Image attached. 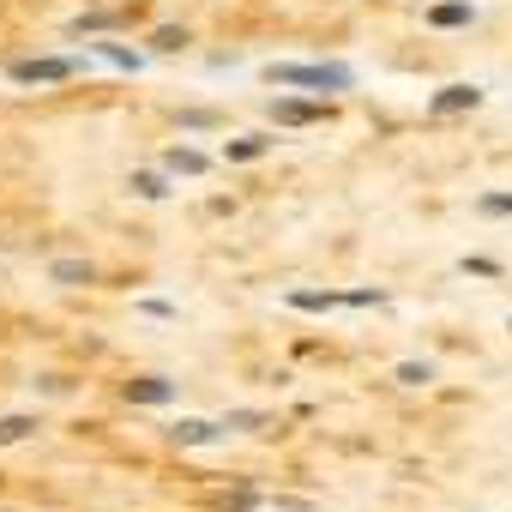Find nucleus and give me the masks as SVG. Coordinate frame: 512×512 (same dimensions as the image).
Masks as SVG:
<instances>
[{
  "label": "nucleus",
  "mask_w": 512,
  "mask_h": 512,
  "mask_svg": "<svg viewBox=\"0 0 512 512\" xmlns=\"http://www.w3.org/2000/svg\"><path fill=\"white\" fill-rule=\"evenodd\" d=\"M272 85H308V91H350L344 67H266Z\"/></svg>",
  "instance_id": "1"
},
{
  "label": "nucleus",
  "mask_w": 512,
  "mask_h": 512,
  "mask_svg": "<svg viewBox=\"0 0 512 512\" xmlns=\"http://www.w3.org/2000/svg\"><path fill=\"white\" fill-rule=\"evenodd\" d=\"M7 79L13 85H61V79H73V61H55V55L49 61H13Z\"/></svg>",
  "instance_id": "2"
},
{
  "label": "nucleus",
  "mask_w": 512,
  "mask_h": 512,
  "mask_svg": "<svg viewBox=\"0 0 512 512\" xmlns=\"http://www.w3.org/2000/svg\"><path fill=\"white\" fill-rule=\"evenodd\" d=\"M476 103H482V91H476V85H440V91L428 97V109H434V115H458V109H476Z\"/></svg>",
  "instance_id": "3"
},
{
  "label": "nucleus",
  "mask_w": 512,
  "mask_h": 512,
  "mask_svg": "<svg viewBox=\"0 0 512 512\" xmlns=\"http://www.w3.org/2000/svg\"><path fill=\"white\" fill-rule=\"evenodd\" d=\"M272 115H278L284 127H308V121H326L332 109H326V103H302V97H278V103H272Z\"/></svg>",
  "instance_id": "4"
},
{
  "label": "nucleus",
  "mask_w": 512,
  "mask_h": 512,
  "mask_svg": "<svg viewBox=\"0 0 512 512\" xmlns=\"http://www.w3.org/2000/svg\"><path fill=\"white\" fill-rule=\"evenodd\" d=\"M49 284L85 290V284H97V266H91V260H49Z\"/></svg>",
  "instance_id": "5"
},
{
  "label": "nucleus",
  "mask_w": 512,
  "mask_h": 512,
  "mask_svg": "<svg viewBox=\"0 0 512 512\" xmlns=\"http://www.w3.org/2000/svg\"><path fill=\"white\" fill-rule=\"evenodd\" d=\"M175 398V386L163 380V374H139V380H127V404H169Z\"/></svg>",
  "instance_id": "6"
},
{
  "label": "nucleus",
  "mask_w": 512,
  "mask_h": 512,
  "mask_svg": "<svg viewBox=\"0 0 512 512\" xmlns=\"http://www.w3.org/2000/svg\"><path fill=\"white\" fill-rule=\"evenodd\" d=\"M272 145H278L272 133H241V139H229V145H223V157H229V163H253V157H266Z\"/></svg>",
  "instance_id": "7"
},
{
  "label": "nucleus",
  "mask_w": 512,
  "mask_h": 512,
  "mask_svg": "<svg viewBox=\"0 0 512 512\" xmlns=\"http://www.w3.org/2000/svg\"><path fill=\"white\" fill-rule=\"evenodd\" d=\"M470 19H476L470 0H440V7H428V25H434V31H446V25H470Z\"/></svg>",
  "instance_id": "8"
},
{
  "label": "nucleus",
  "mask_w": 512,
  "mask_h": 512,
  "mask_svg": "<svg viewBox=\"0 0 512 512\" xmlns=\"http://www.w3.org/2000/svg\"><path fill=\"white\" fill-rule=\"evenodd\" d=\"M163 163H169L175 175H205V169H211V157H205V151H193V145H175Z\"/></svg>",
  "instance_id": "9"
},
{
  "label": "nucleus",
  "mask_w": 512,
  "mask_h": 512,
  "mask_svg": "<svg viewBox=\"0 0 512 512\" xmlns=\"http://www.w3.org/2000/svg\"><path fill=\"white\" fill-rule=\"evenodd\" d=\"M217 434H223V428H217V422H199V416H187V422H175V440H181V446H211Z\"/></svg>",
  "instance_id": "10"
},
{
  "label": "nucleus",
  "mask_w": 512,
  "mask_h": 512,
  "mask_svg": "<svg viewBox=\"0 0 512 512\" xmlns=\"http://www.w3.org/2000/svg\"><path fill=\"white\" fill-rule=\"evenodd\" d=\"M31 434H37V416H0V446L31 440Z\"/></svg>",
  "instance_id": "11"
},
{
  "label": "nucleus",
  "mask_w": 512,
  "mask_h": 512,
  "mask_svg": "<svg viewBox=\"0 0 512 512\" xmlns=\"http://www.w3.org/2000/svg\"><path fill=\"white\" fill-rule=\"evenodd\" d=\"M127 187H133L139 199H169V181H163V175H151V169H139V175H133Z\"/></svg>",
  "instance_id": "12"
},
{
  "label": "nucleus",
  "mask_w": 512,
  "mask_h": 512,
  "mask_svg": "<svg viewBox=\"0 0 512 512\" xmlns=\"http://www.w3.org/2000/svg\"><path fill=\"white\" fill-rule=\"evenodd\" d=\"M392 374H398V386H428L434 380V362H398Z\"/></svg>",
  "instance_id": "13"
},
{
  "label": "nucleus",
  "mask_w": 512,
  "mask_h": 512,
  "mask_svg": "<svg viewBox=\"0 0 512 512\" xmlns=\"http://www.w3.org/2000/svg\"><path fill=\"white\" fill-rule=\"evenodd\" d=\"M290 302H296V308H308V314H320V308H332L338 296H332V290H326V296H320V290H296Z\"/></svg>",
  "instance_id": "14"
},
{
  "label": "nucleus",
  "mask_w": 512,
  "mask_h": 512,
  "mask_svg": "<svg viewBox=\"0 0 512 512\" xmlns=\"http://www.w3.org/2000/svg\"><path fill=\"white\" fill-rule=\"evenodd\" d=\"M476 211H488V217H512V193H482Z\"/></svg>",
  "instance_id": "15"
},
{
  "label": "nucleus",
  "mask_w": 512,
  "mask_h": 512,
  "mask_svg": "<svg viewBox=\"0 0 512 512\" xmlns=\"http://www.w3.org/2000/svg\"><path fill=\"white\" fill-rule=\"evenodd\" d=\"M181 43H187V31H175V25H163V31L151 37V49H163V55H169V49H181Z\"/></svg>",
  "instance_id": "16"
},
{
  "label": "nucleus",
  "mask_w": 512,
  "mask_h": 512,
  "mask_svg": "<svg viewBox=\"0 0 512 512\" xmlns=\"http://www.w3.org/2000/svg\"><path fill=\"white\" fill-rule=\"evenodd\" d=\"M223 428H266V416L260 410H235V416H223Z\"/></svg>",
  "instance_id": "17"
},
{
  "label": "nucleus",
  "mask_w": 512,
  "mask_h": 512,
  "mask_svg": "<svg viewBox=\"0 0 512 512\" xmlns=\"http://www.w3.org/2000/svg\"><path fill=\"white\" fill-rule=\"evenodd\" d=\"M464 272H470V278H500V266H494V260H464Z\"/></svg>",
  "instance_id": "18"
}]
</instances>
